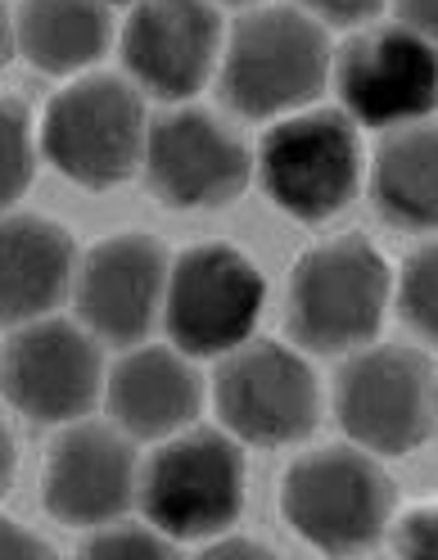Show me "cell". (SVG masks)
Here are the masks:
<instances>
[{
    "label": "cell",
    "mask_w": 438,
    "mask_h": 560,
    "mask_svg": "<svg viewBox=\"0 0 438 560\" xmlns=\"http://www.w3.org/2000/svg\"><path fill=\"white\" fill-rule=\"evenodd\" d=\"M389 271L366 240H330L298 262L289 285V330L317 353H340L376 335Z\"/></svg>",
    "instance_id": "obj_1"
},
{
    "label": "cell",
    "mask_w": 438,
    "mask_h": 560,
    "mask_svg": "<svg viewBox=\"0 0 438 560\" xmlns=\"http://www.w3.org/2000/svg\"><path fill=\"white\" fill-rule=\"evenodd\" d=\"M325 32L294 10H262L235 27L222 95L235 114L267 118L312 100L325 82Z\"/></svg>",
    "instance_id": "obj_2"
},
{
    "label": "cell",
    "mask_w": 438,
    "mask_h": 560,
    "mask_svg": "<svg viewBox=\"0 0 438 560\" xmlns=\"http://www.w3.org/2000/svg\"><path fill=\"white\" fill-rule=\"evenodd\" d=\"M281 502H285L289 524L308 542L325 551H357L380 538L393 493L380 466L366 462L362 452L325 447V452L303 457L285 475Z\"/></svg>",
    "instance_id": "obj_3"
},
{
    "label": "cell",
    "mask_w": 438,
    "mask_h": 560,
    "mask_svg": "<svg viewBox=\"0 0 438 560\" xmlns=\"http://www.w3.org/2000/svg\"><path fill=\"white\" fill-rule=\"evenodd\" d=\"M145 140L141 100L118 78H86L55 95L46 114L50 163L82 186H114L137 167Z\"/></svg>",
    "instance_id": "obj_4"
},
{
    "label": "cell",
    "mask_w": 438,
    "mask_h": 560,
    "mask_svg": "<svg viewBox=\"0 0 438 560\" xmlns=\"http://www.w3.org/2000/svg\"><path fill=\"white\" fill-rule=\"evenodd\" d=\"M240 488H245V466L222 434L199 430L177 443L154 452L145 466L141 502L145 515L173 538H199L226 529L240 515Z\"/></svg>",
    "instance_id": "obj_5"
},
{
    "label": "cell",
    "mask_w": 438,
    "mask_h": 560,
    "mask_svg": "<svg viewBox=\"0 0 438 560\" xmlns=\"http://www.w3.org/2000/svg\"><path fill=\"white\" fill-rule=\"evenodd\" d=\"M262 186L285 213L303 222H321L340 213L344 199L357 190V136L340 114H308L276 131H267L258 154Z\"/></svg>",
    "instance_id": "obj_6"
},
{
    "label": "cell",
    "mask_w": 438,
    "mask_h": 560,
    "mask_svg": "<svg viewBox=\"0 0 438 560\" xmlns=\"http://www.w3.org/2000/svg\"><path fill=\"white\" fill-rule=\"evenodd\" d=\"M344 430L376 452H412L434 425L429 362L412 348H370L340 375Z\"/></svg>",
    "instance_id": "obj_7"
},
{
    "label": "cell",
    "mask_w": 438,
    "mask_h": 560,
    "mask_svg": "<svg viewBox=\"0 0 438 560\" xmlns=\"http://www.w3.org/2000/svg\"><path fill=\"white\" fill-rule=\"evenodd\" d=\"M262 312V276L226 244L190 249L167 280V330L186 353L240 343Z\"/></svg>",
    "instance_id": "obj_8"
},
{
    "label": "cell",
    "mask_w": 438,
    "mask_h": 560,
    "mask_svg": "<svg viewBox=\"0 0 438 560\" xmlns=\"http://www.w3.org/2000/svg\"><path fill=\"white\" fill-rule=\"evenodd\" d=\"M217 411L249 443H294L317 425L312 371L281 343H249L217 375Z\"/></svg>",
    "instance_id": "obj_9"
},
{
    "label": "cell",
    "mask_w": 438,
    "mask_h": 560,
    "mask_svg": "<svg viewBox=\"0 0 438 560\" xmlns=\"http://www.w3.org/2000/svg\"><path fill=\"white\" fill-rule=\"evenodd\" d=\"M145 172L158 199L177 208L226 203L249 182V154L226 127L209 114H167L150 127L145 140Z\"/></svg>",
    "instance_id": "obj_10"
},
{
    "label": "cell",
    "mask_w": 438,
    "mask_h": 560,
    "mask_svg": "<svg viewBox=\"0 0 438 560\" xmlns=\"http://www.w3.org/2000/svg\"><path fill=\"white\" fill-rule=\"evenodd\" d=\"M5 398L37 420H69L95 402L99 358L95 343L69 322H42L10 339L0 362Z\"/></svg>",
    "instance_id": "obj_11"
},
{
    "label": "cell",
    "mask_w": 438,
    "mask_h": 560,
    "mask_svg": "<svg viewBox=\"0 0 438 560\" xmlns=\"http://www.w3.org/2000/svg\"><path fill=\"white\" fill-rule=\"evenodd\" d=\"M340 91L370 127L421 118L434 109V50L412 27L366 32L340 59Z\"/></svg>",
    "instance_id": "obj_12"
},
{
    "label": "cell",
    "mask_w": 438,
    "mask_h": 560,
    "mask_svg": "<svg viewBox=\"0 0 438 560\" xmlns=\"http://www.w3.org/2000/svg\"><path fill=\"white\" fill-rule=\"evenodd\" d=\"M217 50V19L204 0H145L131 14L122 55L154 95H190L209 78Z\"/></svg>",
    "instance_id": "obj_13"
},
{
    "label": "cell",
    "mask_w": 438,
    "mask_h": 560,
    "mask_svg": "<svg viewBox=\"0 0 438 560\" xmlns=\"http://www.w3.org/2000/svg\"><path fill=\"white\" fill-rule=\"evenodd\" d=\"M158 294L163 249L145 235H114L95 244L78 280V307L86 326L114 343H131L150 330Z\"/></svg>",
    "instance_id": "obj_14"
},
{
    "label": "cell",
    "mask_w": 438,
    "mask_h": 560,
    "mask_svg": "<svg viewBox=\"0 0 438 560\" xmlns=\"http://www.w3.org/2000/svg\"><path fill=\"white\" fill-rule=\"evenodd\" d=\"M131 447L105 425H78L55 443L46 470V506L69 524L118 520L131 502Z\"/></svg>",
    "instance_id": "obj_15"
},
{
    "label": "cell",
    "mask_w": 438,
    "mask_h": 560,
    "mask_svg": "<svg viewBox=\"0 0 438 560\" xmlns=\"http://www.w3.org/2000/svg\"><path fill=\"white\" fill-rule=\"evenodd\" d=\"M73 276V240L46 218L0 222V322L55 307Z\"/></svg>",
    "instance_id": "obj_16"
},
{
    "label": "cell",
    "mask_w": 438,
    "mask_h": 560,
    "mask_svg": "<svg viewBox=\"0 0 438 560\" xmlns=\"http://www.w3.org/2000/svg\"><path fill=\"white\" fill-rule=\"evenodd\" d=\"M109 402H114V416L122 430L154 439V434L186 425L194 416L199 380L177 353H167V348H141V353H131L114 371Z\"/></svg>",
    "instance_id": "obj_17"
},
{
    "label": "cell",
    "mask_w": 438,
    "mask_h": 560,
    "mask_svg": "<svg viewBox=\"0 0 438 560\" xmlns=\"http://www.w3.org/2000/svg\"><path fill=\"white\" fill-rule=\"evenodd\" d=\"M109 42V19L99 0H27L19 19L23 55L46 73H69L91 63Z\"/></svg>",
    "instance_id": "obj_18"
},
{
    "label": "cell",
    "mask_w": 438,
    "mask_h": 560,
    "mask_svg": "<svg viewBox=\"0 0 438 560\" xmlns=\"http://www.w3.org/2000/svg\"><path fill=\"white\" fill-rule=\"evenodd\" d=\"M376 199L380 213L402 226H429L434 222V131L412 127L376 159Z\"/></svg>",
    "instance_id": "obj_19"
},
{
    "label": "cell",
    "mask_w": 438,
    "mask_h": 560,
    "mask_svg": "<svg viewBox=\"0 0 438 560\" xmlns=\"http://www.w3.org/2000/svg\"><path fill=\"white\" fill-rule=\"evenodd\" d=\"M32 177V140L23 104L0 100V208L14 203Z\"/></svg>",
    "instance_id": "obj_20"
},
{
    "label": "cell",
    "mask_w": 438,
    "mask_h": 560,
    "mask_svg": "<svg viewBox=\"0 0 438 560\" xmlns=\"http://www.w3.org/2000/svg\"><path fill=\"white\" fill-rule=\"evenodd\" d=\"M434 271H438L434 249H421L407 262V271H402V290H398L402 317H407L416 330H425V335H434Z\"/></svg>",
    "instance_id": "obj_21"
},
{
    "label": "cell",
    "mask_w": 438,
    "mask_h": 560,
    "mask_svg": "<svg viewBox=\"0 0 438 560\" xmlns=\"http://www.w3.org/2000/svg\"><path fill=\"white\" fill-rule=\"evenodd\" d=\"M86 556L91 560H167L173 547L145 529H109L86 547Z\"/></svg>",
    "instance_id": "obj_22"
},
{
    "label": "cell",
    "mask_w": 438,
    "mask_h": 560,
    "mask_svg": "<svg viewBox=\"0 0 438 560\" xmlns=\"http://www.w3.org/2000/svg\"><path fill=\"white\" fill-rule=\"evenodd\" d=\"M0 560H50V547L14 520H0Z\"/></svg>",
    "instance_id": "obj_23"
},
{
    "label": "cell",
    "mask_w": 438,
    "mask_h": 560,
    "mask_svg": "<svg viewBox=\"0 0 438 560\" xmlns=\"http://www.w3.org/2000/svg\"><path fill=\"white\" fill-rule=\"evenodd\" d=\"M312 10H321L325 19L334 23H357V19H370L380 10V0H308Z\"/></svg>",
    "instance_id": "obj_24"
},
{
    "label": "cell",
    "mask_w": 438,
    "mask_h": 560,
    "mask_svg": "<svg viewBox=\"0 0 438 560\" xmlns=\"http://www.w3.org/2000/svg\"><path fill=\"white\" fill-rule=\"evenodd\" d=\"M398 547L407 551V556H429L434 551V520L429 515H412L407 524H402Z\"/></svg>",
    "instance_id": "obj_25"
},
{
    "label": "cell",
    "mask_w": 438,
    "mask_h": 560,
    "mask_svg": "<svg viewBox=\"0 0 438 560\" xmlns=\"http://www.w3.org/2000/svg\"><path fill=\"white\" fill-rule=\"evenodd\" d=\"M398 14L416 37H429L434 32V0H398Z\"/></svg>",
    "instance_id": "obj_26"
},
{
    "label": "cell",
    "mask_w": 438,
    "mask_h": 560,
    "mask_svg": "<svg viewBox=\"0 0 438 560\" xmlns=\"http://www.w3.org/2000/svg\"><path fill=\"white\" fill-rule=\"evenodd\" d=\"M10 470H14V443H10L5 425H0V493H5V483H10Z\"/></svg>",
    "instance_id": "obj_27"
},
{
    "label": "cell",
    "mask_w": 438,
    "mask_h": 560,
    "mask_svg": "<svg viewBox=\"0 0 438 560\" xmlns=\"http://www.w3.org/2000/svg\"><path fill=\"white\" fill-rule=\"evenodd\" d=\"M10 59V23H5V10H0V63Z\"/></svg>",
    "instance_id": "obj_28"
}]
</instances>
